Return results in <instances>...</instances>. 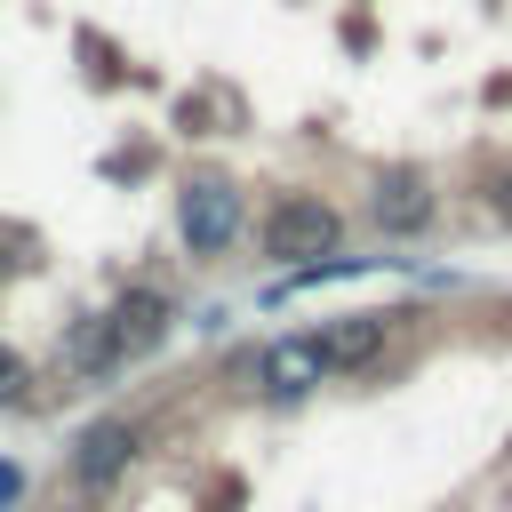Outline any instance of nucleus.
Here are the masks:
<instances>
[{
  "instance_id": "1",
  "label": "nucleus",
  "mask_w": 512,
  "mask_h": 512,
  "mask_svg": "<svg viewBox=\"0 0 512 512\" xmlns=\"http://www.w3.org/2000/svg\"><path fill=\"white\" fill-rule=\"evenodd\" d=\"M336 240H344V216L328 200H312V192H288V200L264 208V256L272 264L320 272V256H336Z\"/></svg>"
},
{
  "instance_id": "2",
  "label": "nucleus",
  "mask_w": 512,
  "mask_h": 512,
  "mask_svg": "<svg viewBox=\"0 0 512 512\" xmlns=\"http://www.w3.org/2000/svg\"><path fill=\"white\" fill-rule=\"evenodd\" d=\"M168 320H176V296L168 288H152V280H136L112 312H104V336H112V360H144L160 336H168Z\"/></svg>"
},
{
  "instance_id": "3",
  "label": "nucleus",
  "mask_w": 512,
  "mask_h": 512,
  "mask_svg": "<svg viewBox=\"0 0 512 512\" xmlns=\"http://www.w3.org/2000/svg\"><path fill=\"white\" fill-rule=\"evenodd\" d=\"M176 232H184L192 256L232 248V232H240V192H232V184H192V192L176 200Z\"/></svg>"
},
{
  "instance_id": "4",
  "label": "nucleus",
  "mask_w": 512,
  "mask_h": 512,
  "mask_svg": "<svg viewBox=\"0 0 512 512\" xmlns=\"http://www.w3.org/2000/svg\"><path fill=\"white\" fill-rule=\"evenodd\" d=\"M128 456H136V424H128V416H104V424L80 432V448H72V480L104 496V488L128 472Z\"/></svg>"
},
{
  "instance_id": "5",
  "label": "nucleus",
  "mask_w": 512,
  "mask_h": 512,
  "mask_svg": "<svg viewBox=\"0 0 512 512\" xmlns=\"http://www.w3.org/2000/svg\"><path fill=\"white\" fill-rule=\"evenodd\" d=\"M320 376H328V368H320V344H312V336H280V344H264V360H256V384H264L272 400H304Z\"/></svg>"
},
{
  "instance_id": "6",
  "label": "nucleus",
  "mask_w": 512,
  "mask_h": 512,
  "mask_svg": "<svg viewBox=\"0 0 512 512\" xmlns=\"http://www.w3.org/2000/svg\"><path fill=\"white\" fill-rule=\"evenodd\" d=\"M376 224L384 232H424L432 224V184L416 176V168H392V176H376Z\"/></svg>"
},
{
  "instance_id": "7",
  "label": "nucleus",
  "mask_w": 512,
  "mask_h": 512,
  "mask_svg": "<svg viewBox=\"0 0 512 512\" xmlns=\"http://www.w3.org/2000/svg\"><path fill=\"white\" fill-rule=\"evenodd\" d=\"M384 312H352V320H336V328H320L312 344H320V368H368L376 352H384Z\"/></svg>"
},
{
  "instance_id": "8",
  "label": "nucleus",
  "mask_w": 512,
  "mask_h": 512,
  "mask_svg": "<svg viewBox=\"0 0 512 512\" xmlns=\"http://www.w3.org/2000/svg\"><path fill=\"white\" fill-rule=\"evenodd\" d=\"M32 392V368H24V352L16 344H0V408H16Z\"/></svg>"
},
{
  "instance_id": "9",
  "label": "nucleus",
  "mask_w": 512,
  "mask_h": 512,
  "mask_svg": "<svg viewBox=\"0 0 512 512\" xmlns=\"http://www.w3.org/2000/svg\"><path fill=\"white\" fill-rule=\"evenodd\" d=\"M16 488H24V480H16V472H8V464H0V504H8V496H16Z\"/></svg>"
}]
</instances>
